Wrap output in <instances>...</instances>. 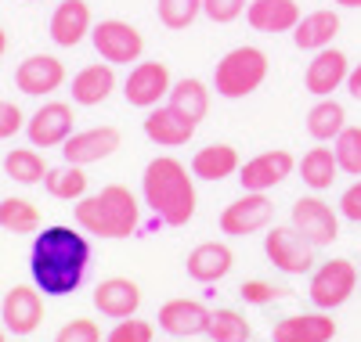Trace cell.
I'll return each mask as SVG.
<instances>
[{
    "label": "cell",
    "mask_w": 361,
    "mask_h": 342,
    "mask_svg": "<svg viewBox=\"0 0 361 342\" xmlns=\"http://www.w3.org/2000/svg\"><path fill=\"white\" fill-rule=\"evenodd\" d=\"M73 108L62 101L40 105L33 115L25 119V137L33 148H62L73 137Z\"/></svg>",
    "instance_id": "obj_12"
},
{
    "label": "cell",
    "mask_w": 361,
    "mask_h": 342,
    "mask_svg": "<svg viewBox=\"0 0 361 342\" xmlns=\"http://www.w3.org/2000/svg\"><path fill=\"white\" fill-rule=\"evenodd\" d=\"M141 306V289L127 277H105L94 289V310L102 317H112V321H123V317H134Z\"/></svg>",
    "instance_id": "obj_21"
},
{
    "label": "cell",
    "mask_w": 361,
    "mask_h": 342,
    "mask_svg": "<svg viewBox=\"0 0 361 342\" xmlns=\"http://www.w3.org/2000/svg\"><path fill=\"white\" fill-rule=\"evenodd\" d=\"M0 342H4V331H0Z\"/></svg>",
    "instance_id": "obj_45"
},
{
    "label": "cell",
    "mask_w": 361,
    "mask_h": 342,
    "mask_svg": "<svg viewBox=\"0 0 361 342\" xmlns=\"http://www.w3.org/2000/svg\"><path fill=\"white\" fill-rule=\"evenodd\" d=\"M357 267L350 263V260H325L314 274H311V285H307V296H311V303L318 306V310H336V306H343L350 296H354V289H357Z\"/></svg>",
    "instance_id": "obj_5"
},
{
    "label": "cell",
    "mask_w": 361,
    "mask_h": 342,
    "mask_svg": "<svg viewBox=\"0 0 361 342\" xmlns=\"http://www.w3.org/2000/svg\"><path fill=\"white\" fill-rule=\"evenodd\" d=\"M296 170V159L286 151V148H271V151H260L253 155L250 163L238 166V184H243V191H271L279 188L282 180H289Z\"/></svg>",
    "instance_id": "obj_10"
},
{
    "label": "cell",
    "mask_w": 361,
    "mask_h": 342,
    "mask_svg": "<svg viewBox=\"0 0 361 342\" xmlns=\"http://www.w3.org/2000/svg\"><path fill=\"white\" fill-rule=\"evenodd\" d=\"M206 335H209V342H250L253 328H250V321L238 314V310L221 306V310H209Z\"/></svg>",
    "instance_id": "obj_31"
},
{
    "label": "cell",
    "mask_w": 361,
    "mask_h": 342,
    "mask_svg": "<svg viewBox=\"0 0 361 342\" xmlns=\"http://www.w3.org/2000/svg\"><path fill=\"white\" fill-rule=\"evenodd\" d=\"M76 224L94 238H130L141 224V205L130 188L109 184L98 195H83L76 202Z\"/></svg>",
    "instance_id": "obj_3"
},
{
    "label": "cell",
    "mask_w": 361,
    "mask_h": 342,
    "mask_svg": "<svg viewBox=\"0 0 361 342\" xmlns=\"http://www.w3.org/2000/svg\"><path fill=\"white\" fill-rule=\"evenodd\" d=\"M0 227L11 234H33L40 227V213L25 198H4L0 202Z\"/></svg>",
    "instance_id": "obj_33"
},
{
    "label": "cell",
    "mask_w": 361,
    "mask_h": 342,
    "mask_svg": "<svg viewBox=\"0 0 361 342\" xmlns=\"http://www.w3.org/2000/svg\"><path fill=\"white\" fill-rule=\"evenodd\" d=\"M264 80H267V54L253 44L231 47L214 69V90L228 101L250 98L253 90L264 87Z\"/></svg>",
    "instance_id": "obj_4"
},
{
    "label": "cell",
    "mask_w": 361,
    "mask_h": 342,
    "mask_svg": "<svg viewBox=\"0 0 361 342\" xmlns=\"http://www.w3.org/2000/svg\"><path fill=\"white\" fill-rule=\"evenodd\" d=\"M336 321L329 314H293L271 328V342H333Z\"/></svg>",
    "instance_id": "obj_23"
},
{
    "label": "cell",
    "mask_w": 361,
    "mask_h": 342,
    "mask_svg": "<svg viewBox=\"0 0 361 342\" xmlns=\"http://www.w3.org/2000/svg\"><path fill=\"white\" fill-rule=\"evenodd\" d=\"M22 127H25V115H22V108H18L15 101H0V141L15 137Z\"/></svg>",
    "instance_id": "obj_40"
},
{
    "label": "cell",
    "mask_w": 361,
    "mask_h": 342,
    "mask_svg": "<svg viewBox=\"0 0 361 342\" xmlns=\"http://www.w3.org/2000/svg\"><path fill=\"white\" fill-rule=\"evenodd\" d=\"M231 267H235V253H231L224 241H202V245L192 248L188 260H185L188 277H192V281H199V285L221 281V277L231 274Z\"/></svg>",
    "instance_id": "obj_18"
},
{
    "label": "cell",
    "mask_w": 361,
    "mask_h": 342,
    "mask_svg": "<svg viewBox=\"0 0 361 342\" xmlns=\"http://www.w3.org/2000/svg\"><path fill=\"white\" fill-rule=\"evenodd\" d=\"M44 191H47L51 198H58V202H80V198L87 195V173H83V166L66 163V166L47 170Z\"/></svg>",
    "instance_id": "obj_30"
},
{
    "label": "cell",
    "mask_w": 361,
    "mask_h": 342,
    "mask_svg": "<svg viewBox=\"0 0 361 342\" xmlns=\"http://www.w3.org/2000/svg\"><path fill=\"white\" fill-rule=\"evenodd\" d=\"M289 224L304 234L314 248H325V245H333L340 238V220H336V213L329 202L314 198V195H300L293 202V216H289Z\"/></svg>",
    "instance_id": "obj_9"
},
{
    "label": "cell",
    "mask_w": 361,
    "mask_h": 342,
    "mask_svg": "<svg viewBox=\"0 0 361 342\" xmlns=\"http://www.w3.org/2000/svg\"><path fill=\"white\" fill-rule=\"evenodd\" d=\"M54 342H102V331H98V324H94V321L76 317V321H69V324L58 328Z\"/></svg>",
    "instance_id": "obj_38"
},
{
    "label": "cell",
    "mask_w": 361,
    "mask_h": 342,
    "mask_svg": "<svg viewBox=\"0 0 361 342\" xmlns=\"http://www.w3.org/2000/svg\"><path fill=\"white\" fill-rule=\"evenodd\" d=\"M271 220H275V202H271L264 191H243L235 202L224 205L221 231L228 238H250V234L271 227Z\"/></svg>",
    "instance_id": "obj_8"
},
{
    "label": "cell",
    "mask_w": 361,
    "mask_h": 342,
    "mask_svg": "<svg viewBox=\"0 0 361 342\" xmlns=\"http://www.w3.org/2000/svg\"><path fill=\"white\" fill-rule=\"evenodd\" d=\"M238 296H243V299H246L250 306H267V303L282 299V289L267 285V281H243V289H238Z\"/></svg>",
    "instance_id": "obj_39"
},
{
    "label": "cell",
    "mask_w": 361,
    "mask_h": 342,
    "mask_svg": "<svg viewBox=\"0 0 361 342\" xmlns=\"http://www.w3.org/2000/svg\"><path fill=\"white\" fill-rule=\"evenodd\" d=\"M300 15L296 0H250L246 8V22L264 37H279V33H293Z\"/></svg>",
    "instance_id": "obj_19"
},
{
    "label": "cell",
    "mask_w": 361,
    "mask_h": 342,
    "mask_svg": "<svg viewBox=\"0 0 361 342\" xmlns=\"http://www.w3.org/2000/svg\"><path fill=\"white\" fill-rule=\"evenodd\" d=\"M116 90V72L109 61H94V65H83L76 76H73V87H69V94L76 105L90 108V105H102L109 101V94Z\"/></svg>",
    "instance_id": "obj_24"
},
{
    "label": "cell",
    "mask_w": 361,
    "mask_h": 342,
    "mask_svg": "<svg viewBox=\"0 0 361 342\" xmlns=\"http://www.w3.org/2000/svg\"><path fill=\"white\" fill-rule=\"evenodd\" d=\"M170 108L173 112H180L188 122H199L206 119V112H209V90H206V83L202 80H195V76H185V80H177L173 87H170Z\"/></svg>",
    "instance_id": "obj_27"
},
{
    "label": "cell",
    "mask_w": 361,
    "mask_h": 342,
    "mask_svg": "<svg viewBox=\"0 0 361 342\" xmlns=\"http://www.w3.org/2000/svg\"><path fill=\"white\" fill-rule=\"evenodd\" d=\"M90 267V241L73 227H44L33 238L29 274L44 296H73Z\"/></svg>",
    "instance_id": "obj_1"
},
{
    "label": "cell",
    "mask_w": 361,
    "mask_h": 342,
    "mask_svg": "<svg viewBox=\"0 0 361 342\" xmlns=\"http://www.w3.org/2000/svg\"><path fill=\"white\" fill-rule=\"evenodd\" d=\"M195 177L173 155H156L141 173V198L166 227H185L195 216Z\"/></svg>",
    "instance_id": "obj_2"
},
{
    "label": "cell",
    "mask_w": 361,
    "mask_h": 342,
    "mask_svg": "<svg viewBox=\"0 0 361 342\" xmlns=\"http://www.w3.org/2000/svg\"><path fill=\"white\" fill-rule=\"evenodd\" d=\"M170 69L163 61H137L123 83V98L130 108H156L163 98H170Z\"/></svg>",
    "instance_id": "obj_11"
},
{
    "label": "cell",
    "mask_w": 361,
    "mask_h": 342,
    "mask_svg": "<svg viewBox=\"0 0 361 342\" xmlns=\"http://www.w3.org/2000/svg\"><path fill=\"white\" fill-rule=\"evenodd\" d=\"M343 127H347V112L336 98H318V105L307 112V134L318 144L336 141L343 134Z\"/></svg>",
    "instance_id": "obj_29"
},
{
    "label": "cell",
    "mask_w": 361,
    "mask_h": 342,
    "mask_svg": "<svg viewBox=\"0 0 361 342\" xmlns=\"http://www.w3.org/2000/svg\"><path fill=\"white\" fill-rule=\"evenodd\" d=\"M116 148H119V130L116 127H90V130H76L62 144V155L73 166H90V163L109 159Z\"/></svg>",
    "instance_id": "obj_17"
},
{
    "label": "cell",
    "mask_w": 361,
    "mask_h": 342,
    "mask_svg": "<svg viewBox=\"0 0 361 342\" xmlns=\"http://www.w3.org/2000/svg\"><path fill=\"white\" fill-rule=\"evenodd\" d=\"M156 15L159 25H166L170 33H180L202 15V0H156Z\"/></svg>",
    "instance_id": "obj_34"
},
{
    "label": "cell",
    "mask_w": 361,
    "mask_h": 342,
    "mask_svg": "<svg viewBox=\"0 0 361 342\" xmlns=\"http://www.w3.org/2000/svg\"><path fill=\"white\" fill-rule=\"evenodd\" d=\"M145 137L159 144V148H180V144H188L195 137V122H188L180 112H173L170 105H156V108H148L145 115Z\"/></svg>",
    "instance_id": "obj_22"
},
{
    "label": "cell",
    "mask_w": 361,
    "mask_h": 342,
    "mask_svg": "<svg viewBox=\"0 0 361 342\" xmlns=\"http://www.w3.org/2000/svg\"><path fill=\"white\" fill-rule=\"evenodd\" d=\"M8 51V37H4V29H0V54Z\"/></svg>",
    "instance_id": "obj_44"
},
{
    "label": "cell",
    "mask_w": 361,
    "mask_h": 342,
    "mask_svg": "<svg viewBox=\"0 0 361 342\" xmlns=\"http://www.w3.org/2000/svg\"><path fill=\"white\" fill-rule=\"evenodd\" d=\"M340 213L347 216L350 224H361V177L350 184L343 195H340Z\"/></svg>",
    "instance_id": "obj_41"
},
{
    "label": "cell",
    "mask_w": 361,
    "mask_h": 342,
    "mask_svg": "<svg viewBox=\"0 0 361 342\" xmlns=\"http://www.w3.org/2000/svg\"><path fill=\"white\" fill-rule=\"evenodd\" d=\"M90 44H94V51L109 65H130V61H141V54H145V37L123 18L98 22L90 29Z\"/></svg>",
    "instance_id": "obj_6"
},
{
    "label": "cell",
    "mask_w": 361,
    "mask_h": 342,
    "mask_svg": "<svg viewBox=\"0 0 361 342\" xmlns=\"http://www.w3.org/2000/svg\"><path fill=\"white\" fill-rule=\"evenodd\" d=\"M347 76H350V58L343 51H336V47H325V51H318L307 61L304 87H307V94H314V98H333L340 87H347Z\"/></svg>",
    "instance_id": "obj_13"
},
{
    "label": "cell",
    "mask_w": 361,
    "mask_h": 342,
    "mask_svg": "<svg viewBox=\"0 0 361 342\" xmlns=\"http://www.w3.org/2000/svg\"><path fill=\"white\" fill-rule=\"evenodd\" d=\"M246 8H250V0H202V15H206L209 22H217V25L235 22Z\"/></svg>",
    "instance_id": "obj_37"
},
{
    "label": "cell",
    "mask_w": 361,
    "mask_h": 342,
    "mask_svg": "<svg viewBox=\"0 0 361 342\" xmlns=\"http://www.w3.org/2000/svg\"><path fill=\"white\" fill-rule=\"evenodd\" d=\"M66 83V65L51 54H29L22 65L15 69V87L29 98H44L54 94L58 87Z\"/></svg>",
    "instance_id": "obj_15"
},
{
    "label": "cell",
    "mask_w": 361,
    "mask_h": 342,
    "mask_svg": "<svg viewBox=\"0 0 361 342\" xmlns=\"http://www.w3.org/2000/svg\"><path fill=\"white\" fill-rule=\"evenodd\" d=\"M90 8L83 0H62L51 15V40L58 47H76L87 33H90Z\"/></svg>",
    "instance_id": "obj_25"
},
{
    "label": "cell",
    "mask_w": 361,
    "mask_h": 342,
    "mask_svg": "<svg viewBox=\"0 0 361 342\" xmlns=\"http://www.w3.org/2000/svg\"><path fill=\"white\" fill-rule=\"evenodd\" d=\"M333 4H340V8H350V11H361V0H333Z\"/></svg>",
    "instance_id": "obj_43"
},
{
    "label": "cell",
    "mask_w": 361,
    "mask_h": 342,
    "mask_svg": "<svg viewBox=\"0 0 361 342\" xmlns=\"http://www.w3.org/2000/svg\"><path fill=\"white\" fill-rule=\"evenodd\" d=\"M0 321L11 335H29L37 331L40 321H44V299H40V289L33 285H15L4 303H0Z\"/></svg>",
    "instance_id": "obj_14"
},
{
    "label": "cell",
    "mask_w": 361,
    "mask_h": 342,
    "mask_svg": "<svg viewBox=\"0 0 361 342\" xmlns=\"http://www.w3.org/2000/svg\"><path fill=\"white\" fill-rule=\"evenodd\" d=\"M152 338H156V328L148 321H137V317L116 321V328L105 335V342H152Z\"/></svg>",
    "instance_id": "obj_36"
},
{
    "label": "cell",
    "mask_w": 361,
    "mask_h": 342,
    "mask_svg": "<svg viewBox=\"0 0 361 342\" xmlns=\"http://www.w3.org/2000/svg\"><path fill=\"white\" fill-rule=\"evenodd\" d=\"M29 4H37V0H29Z\"/></svg>",
    "instance_id": "obj_46"
},
{
    "label": "cell",
    "mask_w": 361,
    "mask_h": 342,
    "mask_svg": "<svg viewBox=\"0 0 361 342\" xmlns=\"http://www.w3.org/2000/svg\"><path fill=\"white\" fill-rule=\"evenodd\" d=\"M347 94L354 101H361V61L357 65H350V76H347Z\"/></svg>",
    "instance_id": "obj_42"
},
{
    "label": "cell",
    "mask_w": 361,
    "mask_h": 342,
    "mask_svg": "<svg viewBox=\"0 0 361 342\" xmlns=\"http://www.w3.org/2000/svg\"><path fill=\"white\" fill-rule=\"evenodd\" d=\"M4 173L11 180H18V184H40L47 177V166L40 159V151H33V148H11L4 155Z\"/></svg>",
    "instance_id": "obj_32"
},
{
    "label": "cell",
    "mask_w": 361,
    "mask_h": 342,
    "mask_svg": "<svg viewBox=\"0 0 361 342\" xmlns=\"http://www.w3.org/2000/svg\"><path fill=\"white\" fill-rule=\"evenodd\" d=\"M264 253L267 260L275 263V270L289 274V277H300V274H307L314 267V245L300 234L293 224L289 227H271L264 234Z\"/></svg>",
    "instance_id": "obj_7"
},
{
    "label": "cell",
    "mask_w": 361,
    "mask_h": 342,
    "mask_svg": "<svg viewBox=\"0 0 361 342\" xmlns=\"http://www.w3.org/2000/svg\"><path fill=\"white\" fill-rule=\"evenodd\" d=\"M333 151H336V163H340V173L347 177H361V127H343V134L333 141Z\"/></svg>",
    "instance_id": "obj_35"
},
{
    "label": "cell",
    "mask_w": 361,
    "mask_h": 342,
    "mask_svg": "<svg viewBox=\"0 0 361 342\" xmlns=\"http://www.w3.org/2000/svg\"><path fill=\"white\" fill-rule=\"evenodd\" d=\"M336 37H340V15H336L333 8L307 11L304 18L296 22V29H293L296 51H307V54H318V51H325V47H333Z\"/></svg>",
    "instance_id": "obj_20"
},
{
    "label": "cell",
    "mask_w": 361,
    "mask_h": 342,
    "mask_svg": "<svg viewBox=\"0 0 361 342\" xmlns=\"http://www.w3.org/2000/svg\"><path fill=\"white\" fill-rule=\"evenodd\" d=\"M156 321L170 338H195V335H206L209 306L199 303V299H170V303L159 306Z\"/></svg>",
    "instance_id": "obj_16"
},
{
    "label": "cell",
    "mask_w": 361,
    "mask_h": 342,
    "mask_svg": "<svg viewBox=\"0 0 361 342\" xmlns=\"http://www.w3.org/2000/svg\"><path fill=\"white\" fill-rule=\"evenodd\" d=\"M300 170V180L307 184L311 191H325V188H333V180L340 177V163H336V151L333 148H311L304 151V159L296 163Z\"/></svg>",
    "instance_id": "obj_28"
},
{
    "label": "cell",
    "mask_w": 361,
    "mask_h": 342,
    "mask_svg": "<svg viewBox=\"0 0 361 342\" xmlns=\"http://www.w3.org/2000/svg\"><path fill=\"white\" fill-rule=\"evenodd\" d=\"M238 151L231 144H206L192 155V177L195 180H228L238 173Z\"/></svg>",
    "instance_id": "obj_26"
}]
</instances>
